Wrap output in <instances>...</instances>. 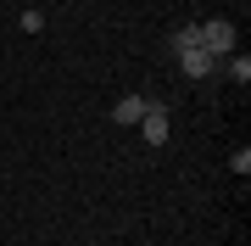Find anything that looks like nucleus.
I'll list each match as a JSON object with an SVG mask.
<instances>
[{"label":"nucleus","instance_id":"f03ea898","mask_svg":"<svg viewBox=\"0 0 251 246\" xmlns=\"http://www.w3.org/2000/svg\"><path fill=\"white\" fill-rule=\"evenodd\" d=\"M201 51L212 56L218 67H224V56H234V23H229V17H212V23H201Z\"/></svg>","mask_w":251,"mask_h":246},{"label":"nucleus","instance_id":"20e7f679","mask_svg":"<svg viewBox=\"0 0 251 246\" xmlns=\"http://www.w3.org/2000/svg\"><path fill=\"white\" fill-rule=\"evenodd\" d=\"M145 107H151L145 95H123V101L112 107V123H140V118H145Z\"/></svg>","mask_w":251,"mask_h":246},{"label":"nucleus","instance_id":"423d86ee","mask_svg":"<svg viewBox=\"0 0 251 246\" xmlns=\"http://www.w3.org/2000/svg\"><path fill=\"white\" fill-rule=\"evenodd\" d=\"M229 168L246 179V173H251V146H240V151H234V157H229Z\"/></svg>","mask_w":251,"mask_h":246},{"label":"nucleus","instance_id":"39448f33","mask_svg":"<svg viewBox=\"0 0 251 246\" xmlns=\"http://www.w3.org/2000/svg\"><path fill=\"white\" fill-rule=\"evenodd\" d=\"M224 73H229L234 84H246V79H251V56H246V51H234V56H224Z\"/></svg>","mask_w":251,"mask_h":246},{"label":"nucleus","instance_id":"7ed1b4c3","mask_svg":"<svg viewBox=\"0 0 251 246\" xmlns=\"http://www.w3.org/2000/svg\"><path fill=\"white\" fill-rule=\"evenodd\" d=\"M140 135L151 140V146H162V140H168V107H162V101H151V107H145V118H140Z\"/></svg>","mask_w":251,"mask_h":246},{"label":"nucleus","instance_id":"f257e3e1","mask_svg":"<svg viewBox=\"0 0 251 246\" xmlns=\"http://www.w3.org/2000/svg\"><path fill=\"white\" fill-rule=\"evenodd\" d=\"M173 56H179L184 79H212L218 73V62L201 51V28H179V34H173Z\"/></svg>","mask_w":251,"mask_h":246},{"label":"nucleus","instance_id":"0eeeda50","mask_svg":"<svg viewBox=\"0 0 251 246\" xmlns=\"http://www.w3.org/2000/svg\"><path fill=\"white\" fill-rule=\"evenodd\" d=\"M45 28V11H23V34H39Z\"/></svg>","mask_w":251,"mask_h":246}]
</instances>
